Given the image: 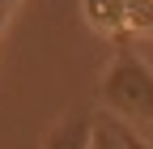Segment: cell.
I'll return each mask as SVG.
<instances>
[{
    "mask_svg": "<svg viewBox=\"0 0 153 149\" xmlns=\"http://www.w3.org/2000/svg\"><path fill=\"white\" fill-rule=\"evenodd\" d=\"M89 136H94V115L72 111V115H64V119L47 132L43 149H89Z\"/></svg>",
    "mask_w": 153,
    "mask_h": 149,
    "instance_id": "obj_2",
    "label": "cell"
},
{
    "mask_svg": "<svg viewBox=\"0 0 153 149\" xmlns=\"http://www.w3.org/2000/svg\"><path fill=\"white\" fill-rule=\"evenodd\" d=\"M0 4H9V0H0Z\"/></svg>",
    "mask_w": 153,
    "mask_h": 149,
    "instance_id": "obj_6",
    "label": "cell"
},
{
    "mask_svg": "<svg viewBox=\"0 0 153 149\" xmlns=\"http://www.w3.org/2000/svg\"><path fill=\"white\" fill-rule=\"evenodd\" d=\"M102 111L123 124L128 132H136L140 141L153 145V64L136 51H119L102 72L98 85Z\"/></svg>",
    "mask_w": 153,
    "mask_h": 149,
    "instance_id": "obj_1",
    "label": "cell"
},
{
    "mask_svg": "<svg viewBox=\"0 0 153 149\" xmlns=\"http://www.w3.org/2000/svg\"><path fill=\"white\" fill-rule=\"evenodd\" d=\"M145 60H149V64H153V47H149V51H145Z\"/></svg>",
    "mask_w": 153,
    "mask_h": 149,
    "instance_id": "obj_5",
    "label": "cell"
},
{
    "mask_svg": "<svg viewBox=\"0 0 153 149\" xmlns=\"http://www.w3.org/2000/svg\"><path fill=\"white\" fill-rule=\"evenodd\" d=\"M106 119H111V115H106ZM111 128H115V136H119V145H123V149H153V145H149V141H140L136 132H128L123 124H115V119H111Z\"/></svg>",
    "mask_w": 153,
    "mask_h": 149,
    "instance_id": "obj_4",
    "label": "cell"
},
{
    "mask_svg": "<svg viewBox=\"0 0 153 149\" xmlns=\"http://www.w3.org/2000/svg\"><path fill=\"white\" fill-rule=\"evenodd\" d=\"M89 149H123L106 115H102V119H94V136H89Z\"/></svg>",
    "mask_w": 153,
    "mask_h": 149,
    "instance_id": "obj_3",
    "label": "cell"
}]
</instances>
